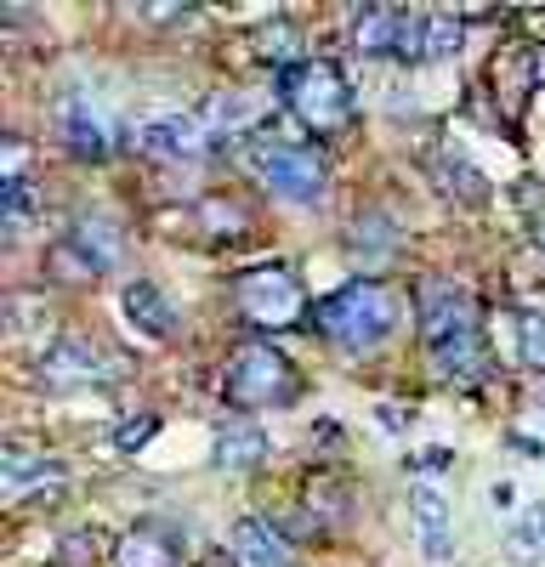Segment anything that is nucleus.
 Masks as SVG:
<instances>
[{"mask_svg": "<svg viewBox=\"0 0 545 567\" xmlns=\"http://www.w3.org/2000/svg\"><path fill=\"white\" fill-rule=\"evenodd\" d=\"M227 296H234V312L261 329V336H272V329H301L318 307L307 301L301 278L285 267V261H261V267H245L234 272V284H227Z\"/></svg>", "mask_w": 545, "mask_h": 567, "instance_id": "4", "label": "nucleus"}, {"mask_svg": "<svg viewBox=\"0 0 545 567\" xmlns=\"http://www.w3.org/2000/svg\"><path fill=\"white\" fill-rule=\"evenodd\" d=\"M426 363L443 386H477L494 374V352L483 341V329H472V336H449L438 347H426Z\"/></svg>", "mask_w": 545, "mask_h": 567, "instance_id": "12", "label": "nucleus"}, {"mask_svg": "<svg viewBox=\"0 0 545 567\" xmlns=\"http://www.w3.org/2000/svg\"><path fill=\"white\" fill-rule=\"evenodd\" d=\"M227 556L234 567H296V539L267 516H239L227 534Z\"/></svg>", "mask_w": 545, "mask_h": 567, "instance_id": "11", "label": "nucleus"}, {"mask_svg": "<svg viewBox=\"0 0 545 567\" xmlns=\"http://www.w3.org/2000/svg\"><path fill=\"white\" fill-rule=\"evenodd\" d=\"M63 483V465L52 460V454H40V449H7V499L12 505H23V499H34V494H45V488H58Z\"/></svg>", "mask_w": 545, "mask_h": 567, "instance_id": "20", "label": "nucleus"}, {"mask_svg": "<svg viewBox=\"0 0 545 567\" xmlns=\"http://www.w3.org/2000/svg\"><path fill=\"white\" fill-rule=\"evenodd\" d=\"M0 199H7V233L18 239V233H23V221L40 210V187H34L29 176H12L7 187H0Z\"/></svg>", "mask_w": 545, "mask_h": 567, "instance_id": "24", "label": "nucleus"}, {"mask_svg": "<svg viewBox=\"0 0 545 567\" xmlns=\"http://www.w3.org/2000/svg\"><path fill=\"white\" fill-rule=\"evenodd\" d=\"M114 567H182V550H176V534L165 523H136L120 534L114 545Z\"/></svg>", "mask_w": 545, "mask_h": 567, "instance_id": "19", "label": "nucleus"}, {"mask_svg": "<svg viewBox=\"0 0 545 567\" xmlns=\"http://www.w3.org/2000/svg\"><path fill=\"white\" fill-rule=\"evenodd\" d=\"M517 358H523V369H534V374H545V312H517Z\"/></svg>", "mask_w": 545, "mask_h": 567, "instance_id": "25", "label": "nucleus"}, {"mask_svg": "<svg viewBox=\"0 0 545 567\" xmlns=\"http://www.w3.org/2000/svg\"><path fill=\"white\" fill-rule=\"evenodd\" d=\"M250 171L279 205H325V194H330V159L318 142L267 136L250 148Z\"/></svg>", "mask_w": 545, "mask_h": 567, "instance_id": "5", "label": "nucleus"}, {"mask_svg": "<svg viewBox=\"0 0 545 567\" xmlns=\"http://www.w3.org/2000/svg\"><path fill=\"white\" fill-rule=\"evenodd\" d=\"M267 454H272V437L261 432V420L227 414L216 425V443H210V465L216 471H256V465H267Z\"/></svg>", "mask_w": 545, "mask_h": 567, "instance_id": "13", "label": "nucleus"}, {"mask_svg": "<svg viewBox=\"0 0 545 567\" xmlns=\"http://www.w3.org/2000/svg\"><path fill=\"white\" fill-rule=\"evenodd\" d=\"M45 272H52L58 284H91V278H97V267H91L69 239H63V245H52V256H45Z\"/></svg>", "mask_w": 545, "mask_h": 567, "instance_id": "26", "label": "nucleus"}, {"mask_svg": "<svg viewBox=\"0 0 545 567\" xmlns=\"http://www.w3.org/2000/svg\"><path fill=\"white\" fill-rule=\"evenodd\" d=\"M341 245H347V256H358V261L381 267V261H392V256H398V245H403V227H398V216H392V210L370 205V210H358V216L347 221Z\"/></svg>", "mask_w": 545, "mask_h": 567, "instance_id": "16", "label": "nucleus"}, {"mask_svg": "<svg viewBox=\"0 0 545 567\" xmlns=\"http://www.w3.org/2000/svg\"><path fill=\"white\" fill-rule=\"evenodd\" d=\"M409 516H415V534H421V556L438 567L454 556V516L438 483H409Z\"/></svg>", "mask_w": 545, "mask_h": 567, "instance_id": "14", "label": "nucleus"}, {"mask_svg": "<svg viewBox=\"0 0 545 567\" xmlns=\"http://www.w3.org/2000/svg\"><path fill=\"white\" fill-rule=\"evenodd\" d=\"M256 52H261L267 63H279V74H285L290 63H301V58H296V29H290L285 18H272V23L256 29Z\"/></svg>", "mask_w": 545, "mask_h": 567, "instance_id": "23", "label": "nucleus"}, {"mask_svg": "<svg viewBox=\"0 0 545 567\" xmlns=\"http://www.w3.org/2000/svg\"><path fill=\"white\" fill-rule=\"evenodd\" d=\"M426 171L438 176V187L461 205V210H483L489 199H494V187H489V176L461 154V142H449V136H438L432 148H426Z\"/></svg>", "mask_w": 545, "mask_h": 567, "instance_id": "10", "label": "nucleus"}, {"mask_svg": "<svg viewBox=\"0 0 545 567\" xmlns=\"http://www.w3.org/2000/svg\"><path fill=\"white\" fill-rule=\"evenodd\" d=\"M136 148L148 159H194L199 148H210V136L194 114H154L136 125Z\"/></svg>", "mask_w": 545, "mask_h": 567, "instance_id": "15", "label": "nucleus"}, {"mask_svg": "<svg viewBox=\"0 0 545 567\" xmlns=\"http://www.w3.org/2000/svg\"><path fill=\"white\" fill-rule=\"evenodd\" d=\"M120 312L143 329L148 341H171L176 329H182V318H176V301L160 290L154 278H131L125 284V296H120Z\"/></svg>", "mask_w": 545, "mask_h": 567, "instance_id": "17", "label": "nucleus"}, {"mask_svg": "<svg viewBox=\"0 0 545 567\" xmlns=\"http://www.w3.org/2000/svg\"><path fill=\"white\" fill-rule=\"evenodd\" d=\"M494 505H500V511H512V505H517V494H512V483H494Z\"/></svg>", "mask_w": 545, "mask_h": 567, "instance_id": "33", "label": "nucleus"}, {"mask_svg": "<svg viewBox=\"0 0 545 567\" xmlns=\"http://www.w3.org/2000/svg\"><path fill=\"white\" fill-rule=\"evenodd\" d=\"M114 374V363L91 347V341H80V336H63L52 352H40V363H34V381L45 386V392H80V386H103Z\"/></svg>", "mask_w": 545, "mask_h": 567, "instance_id": "9", "label": "nucleus"}, {"mask_svg": "<svg viewBox=\"0 0 545 567\" xmlns=\"http://www.w3.org/2000/svg\"><path fill=\"white\" fill-rule=\"evenodd\" d=\"M539 256H545V221H539Z\"/></svg>", "mask_w": 545, "mask_h": 567, "instance_id": "34", "label": "nucleus"}, {"mask_svg": "<svg viewBox=\"0 0 545 567\" xmlns=\"http://www.w3.org/2000/svg\"><path fill=\"white\" fill-rule=\"evenodd\" d=\"M415 318H421V341H426V347H438V341H449V336H472V329H483L477 301L461 290V284H449V278H438V272H426V278L415 284Z\"/></svg>", "mask_w": 545, "mask_h": 567, "instance_id": "8", "label": "nucleus"}, {"mask_svg": "<svg viewBox=\"0 0 545 567\" xmlns=\"http://www.w3.org/2000/svg\"><path fill=\"white\" fill-rule=\"evenodd\" d=\"M91 561V534H69L63 539V567H85Z\"/></svg>", "mask_w": 545, "mask_h": 567, "instance_id": "29", "label": "nucleus"}, {"mask_svg": "<svg viewBox=\"0 0 545 567\" xmlns=\"http://www.w3.org/2000/svg\"><path fill=\"white\" fill-rule=\"evenodd\" d=\"M52 131H58V142L74 154V159H85V165H97V159H114L125 142H136V136H125V125L91 97L85 85H63L58 97H52Z\"/></svg>", "mask_w": 545, "mask_h": 567, "instance_id": "6", "label": "nucleus"}, {"mask_svg": "<svg viewBox=\"0 0 545 567\" xmlns=\"http://www.w3.org/2000/svg\"><path fill=\"white\" fill-rule=\"evenodd\" d=\"M222 392H227V403H234L239 414L245 409H290L301 398V369L267 336H256V341L234 347L227 374H222Z\"/></svg>", "mask_w": 545, "mask_h": 567, "instance_id": "3", "label": "nucleus"}, {"mask_svg": "<svg viewBox=\"0 0 545 567\" xmlns=\"http://www.w3.org/2000/svg\"><path fill=\"white\" fill-rule=\"evenodd\" d=\"M69 245H74L91 267H97V278L114 272V267L125 261V233H120L109 216H97V210H85V216L69 221Z\"/></svg>", "mask_w": 545, "mask_h": 567, "instance_id": "18", "label": "nucleus"}, {"mask_svg": "<svg viewBox=\"0 0 545 567\" xmlns=\"http://www.w3.org/2000/svg\"><path fill=\"white\" fill-rule=\"evenodd\" d=\"M347 40L358 58H398V63H415L421 58V12H403V7H358L347 23Z\"/></svg>", "mask_w": 545, "mask_h": 567, "instance_id": "7", "label": "nucleus"}, {"mask_svg": "<svg viewBox=\"0 0 545 567\" xmlns=\"http://www.w3.org/2000/svg\"><path fill=\"white\" fill-rule=\"evenodd\" d=\"M466 45V18L461 12H421V58L415 63H449Z\"/></svg>", "mask_w": 545, "mask_h": 567, "instance_id": "22", "label": "nucleus"}, {"mask_svg": "<svg viewBox=\"0 0 545 567\" xmlns=\"http://www.w3.org/2000/svg\"><path fill=\"white\" fill-rule=\"evenodd\" d=\"M279 103L301 120L307 136H341L358 114V91L341 63L330 58H301L279 74Z\"/></svg>", "mask_w": 545, "mask_h": 567, "instance_id": "2", "label": "nucleus"}, {"mask_svg": "<svg viewBox=\"0 0 545 567\" xmlns=\"http://www.w3.org/2000/svg\"><path fill=\"white\" fill-rule=\"evenodd\" d=\"M267 114V97H234V91H216V97L205 103V131H210V148L216 142H234L245 136L256 120Z\"/></svg>", "mask_w": 545, "mask_h": 567, "instance_id": "21", "label": "nucleus"}, {"mask_svg": "<svg viewBox=\"0 0 545 567\" xmlns=\"http://www.w3.org/2000/svg\"><path fill=\"white\" fill-rule=\"evenodd\" d=\"M154 425H160L154 414H136L131 425L120 420V425H114V449H120V454H136V449H143V443L154 437Z\"/></svg>", "mask_w": 545, "mask_h": 567, "instance_id": "27", "label": "nucleus"}, {"mask_svg": "<svg viewBox=\"0 0 545 567\" xmlns=\"http://www.w3.org/2000/svg\"><path fill=\"white\" fill-rule=\"evenodd\" d=\"M454 465V449H421L409 454V471H449Z\"/></svg>", "mask_w": 545, "mask_h": 567, "instance_id": "28", "label": "nucleus"}, {"mask_svg": "<svg viewBox=\"0 0 545 567\" xmlns=\"http://www.w3.org/2000/svg\"><path fill=\"white\" fill-rule=\"evenodd\" d=\"M376 420L387 425V432H403V425H409V414H403V409H392V403H381V409H376Z\"/></svg>", "mask_w": 545, "mask_h": 567, "instance_id": "32", "label": "nucleus"}, {"mask_svg": "<svg viewBox=\"0 0 545 567\" xmlns=\"http://www.w3.org/2000/svg\"><path fill=\"white\" fill-rule=\"evenodd\" d=\"M398 318H403V296L392 290L387 278H347V284H336V290L318 301V312H312V329L325 336L336 352H376L381 341H392V329H398Z\"/></svg>", "mask_w": 545, "mask_h": 567, "instance_id": "1", "label": "nucleus"}, {"mask_svg": "<svg viewBox=\"0 0 545 567\" xmlns=\"http://www.w3.org/2000/svg\"><path fill=\"white\" fill-rule=\"evenodd\" d=\"M506 443H512V449H517L523 460H539V454H545V443H539V437H523V432H512Z\"/></svg>", "mask_w": 545, "mask_h": 567, "instance_id": "31", "label": "nucleus"}, {"mask_svg": "<svg viewBox=\"0 0 545 567\" xmlns=\"http://www.w3.org/2000/svg\"><path fill=\"white\" fill-rule=\"evenodd\" d=\"M528 85L545 91V45H534V52H528Z\"/></svg>", "mask_w": 545, "mask_h": 567, "instance_id": "30", "label": "nucleus"}]
</instances>
